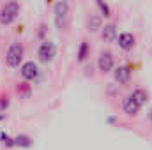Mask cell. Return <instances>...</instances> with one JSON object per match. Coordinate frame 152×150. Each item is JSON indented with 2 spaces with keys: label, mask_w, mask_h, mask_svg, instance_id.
<instances>
[{
  "label": "cell",
  "mask_w": 152,
  "mask_h": 150,
  "mask_svg": "<svg viewBox=\"0 0 152 150\" xmlns=\"http://www.w3.org/2000/svg\"><path fill=\"white\" fill-rule=\"evenodd\" d=\"M18 14H20V5H18V2H16V0L7 2V4L2 5V9H0V23H2V25H9V23H12V21L18 18Z\"/></svg>",
  "instance_id": "1"
},
{
  "label": "cell",
  "mask_w": 152,
  "mask_h": 150,
  "mask_svg": "<svg viewBox=\"0 0 152 150\" xmlns=\"http://www.w3.org/2000/svg\"><path fill=\"white\" fill-rule=\"evenodd\" d=\"M53 14H55V23H57V28H66L67 25V20H69V5L67 2L64 0H58L53 7Z\"/></svg>",
  "instance_id": "2"
},
{
  "label": "cell",
  "mask_w": 152,
  "mask_h": 150,
  "mask_svg": "<svg viewBox=\"0 0 152 150\" xmlns=\"http://www.w3.org/2000/svg\"><path fill=\"white\" fill-rule=\"evenodd\" d=\"M23 60V46L20 42H12L5 53V64L9 67H18Z\"/></svg>",
  "instance_id": "3"
},
{
  "label": "cell",
  "mask_w": 152,
  "mask_h": 150,
  "mask_svg": "<svg viewBox=\"0 0 152 150\" xmlns=\"http://www.w3.org/2000/svg\"><path fill=\"white\" fill-rule=\"evenodd\" d=\"M55 53H57V48H55V44H53L51 41H44V42L39 46V50H37L39 60H41V62H44V64L51 62V60H53V57H55Z\"/></svg>",
  "instance_id": "4"
},
{
  "label": "cell",
  "mask_w": 152,
  "mask_h": 150,
  "mask_svg": "<svg viewBox=\"0 0 152 150\" xmlns=\"http://www.w3.org/2000/svg\"><path fill=\"white\" fill-rule=\"evenodd\" d=\"M140 110H142V104H140L131 94L122 99V111L126 113L127 117H136V115L140 113Z\"/></svg>",
  "instance_id": "5"
},
{
  "label": "cell",
  "mask_w": 152,
  "mask_h": 150,
  "mask_svg": "<svg viewBox=\"0 0 152 150\" xmlns=\"http://www.w3.org/2000/svg\"><path fill=\"white\" fill-rule=\"evenodd\" d=\"M115 67V58L110 51H103L97 57V69L101 73H112Z\"/></svg>",
  "instance_id": "6"
},
{
  "label": "cell",
  "mask_w": 152,
  "mask_h": 150,
  "mask_svg": "<svg viewBox=\"0 0 152 150\" xmlns=\"http://www.w3.org/2000/svg\"><path fill=\"white\" fill-rule=\"evenodd\" d=\"M118 48L120 50H124V51H129V50H133L134 48V44H136V37L131 34V32H122L118 37Z\"/></svg>",
  "instance_id": "7"
},
{
  "label": "cell",
  "mask_w": 152,
  "mask_h": 150,
  "mask_svg": "<svg viewBox=\"0 0 152 150\" xmlns=\"http://www.w3.org/2000/svg\"><path fill=\"white\" fill-rule=\"evenodd\" d=\"M113 79L118 85H126L131 79V67L129 66H118L113 71Z\"/></svg>",
  "instance_id": "8"
},
{
  "label": "cell",
  "mask_w": 152,
  "mask_h": 150,
  "mask_svg": "<svg viewBox=\"0 0 152 150\" xmlns=\"http://www.w3.org/2000/svg\"><path fill=\"white\" fill-rule=\"evenodd\" d=\"M21 76L25 78V79H28V81H32V79H36L39 76V67L36 62H25L23 66H21Z\"/></svg>",
  "instance_id": "9"
},
{
  "label": "cell",
  "mask_w": 152,
  "mask_h": 150,
  "mask_svg": "<svg viewBox=\"0 0 152 150\" xmlns=\"http://www.w3.org/2000/svg\"><path fill=\"white\" fill-rule=\"evenodd\" d=\"M117 37H118V34H117V27L113 23H108L101 28V39L104 42H115Z\"/></svg>",
  "instance_id": "10"
},
{
  "label": "cell",
  "mask_w": 152,
  "mask_h": 150,
  "mask_svg": "<svg viewBox=\"0 0 152 150\" xmlns=\"http://www.w3.org/2000/svg\"><path fill=\"white\" fill-rule=\"evenodd\" d=\"M87 28H88L90 32H97L99 28H103V18H101V16H97V14L90 16V18H88V21H87Z\"/></svg>",
  "instance_id": "11"
},
{
  "label": "cell",
  "mask_w": 152,
  "mask_h": 150,
  "mask_svg": "<svg viewBox=\"0 0 152 150\" xmlns=\"http://www.w3.org/2000/svg\"><path fill=\"white\" fill-rule=\"evenodd\" d=\"M14 143H16V147H20V149H30L32 143H34V140H32L30 136H27V134H18V136L14 138Z\"/></svg>",
  "instance_id": "12"
},
{
  "label": "cell",
  "mask_w": 152,
  "mask_h": 150,
  "mask_svg": "<svg viewBox=\"0 0 152 150\" xmlns=\"http://www.w3.org/2000/svg\"><path fill=\"white\" fill-rule=\"evenodd\" d=\"M88 51H90L88 42H87V41H81V44H80V48H78V53H76L78 62H85V60L88 58Z\"/></svg>",
  "instance_id": "13"
},
{
  "label": "cell",
  "mask_w": 152,
  "mask_h": 150,
  "mask_svg": "<svg viewBox=\"0 0 152 150\" xmlns=\"http://www.w3.org/2000/svg\"><path fill=\"white\" fill-rule=\"evenodd\" d=\"M131 95H133V97H134V99H136V101L142 104V106H143V104L149 101V92H147L145 88H134Z\"/></svg>",
  "instance_id": "14"
},
{
  "label": "cell",
  "mask_w": 152,
  "mask_h": 150,
  "mask_svg": "<svg viewBox=\"0 0 152 150\" xmlns=\"http://www.w3.org/2000/svg\"><path fill=\"white\" fill-rule=\"evenodd\" d=\"M96 4H97V7H99L101 14H103L104 18H110V16H112V9H110V5H108L104 0H96Z\"/></svg>",
  "instance_id": "15"
},
{
  "label": "cell",
  "mask_w": 152,
  "mask_h": 150,
  "mask_svg": "<svg viewBox=\"0 0 152 150\" xmlns=\"http://www.w3.org/2000/svg\"><path fill=\"white\" fill-rule=\"evenodd\" d=\"M16 92H18L20 95H23V97H28V95H30V85H28V83H20V85L16 87Z\"/></svg>",
  "instance_id": "16"
},
{
  "label": "cell",
  "mask_w": 152,
  "mask_h": 150,
  "mask_svg": "<svg viewBox=\"0 0 152 150\" xmlns=\"http://www.w3.org/2000/svg\"><path fill=\"white\" fill-rule=\"evenodd\" d=\"M0 141L7 147V149H11V147H16V143H14V138H11L9 134H5V133H2L0 134Z\"/></svg>",
  "instance_id": "17"
},
{
  "label": "cell",
  "mask_w": 152,
  "mask_h": 150,
  "mask_svg": "<svg viewBox=\"0 0 152 150\" xmlns=\"http://www.w3.org/2000/svg\"><path fill=\"white\" fill-rule=\"evenodd\" d=\"M7 108H9V99H7V97H2V99H0V110L4 111V110H7Z\"/></svg>",
  "instance_id": "18"
},
{
  "label": "cell",
  "mask_w": 152,
  "mask_h": 150,
  "mask_svg": "<svg viewBox=\"0 0 152 150\" xmlns=\"http://www.w3.org/2000/svg\"><path fill=\"white\" fill-rule=\"evenodd\" d=\"M149 120L152 122V108H151V111H149Z\"/></svg>",
  "instance_id": "19"
},
{
  "label": "cell",
  "mask_w": 152,
  "mask_h": 150,
  "mask_svg": "<svg viewBox=\"0 0 152 150\" xmlns=\"http://www.w3.org/2000/svg\"><path fill=\"white\" fill-rule=\"evenodd\" d=\"M4 118H5V115H4V113H0V122H2Z\"/></svg>",
  "instance_id": "20"
}]
</instances>
